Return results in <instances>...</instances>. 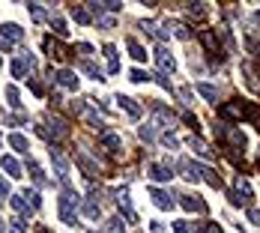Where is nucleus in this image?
<instances>
[{"label": "nucleus", "instance_id": "obj_1", "mask_svg": "<svg viewBox=\"0 0 260 233\" xmlns=\"http://www.w3.org/2000/svg\"><path fill=\"white\" fill-rule=\"evenodd\" d=\"M60 218L69 227H78V194H72V191L60 194Z\"/></svg>", "mask_w": 260, "mask_h": 233}, {"label": "nucleus", "instance_id": "obj_2", "mask_svg": "<svg viewBox=\"0 0 260 233\" xmlns=\"http://www.w3.org/2000/svg\"><path fill=\"white\" fill-rule=\"evenodd\" d=\"M54 81H57L60 87H66V90H78V84H81L78 75L72 72V69H57V72H54Z\"/></svg>", "mask_w": 260, "mask_h": 233}, {"label": "nucleus", "instance_id": "obj_3", "mask_svg": "<svg viewBox=\"0 0 260 233\" xmlns=\"http://www.w3.org/2000/svg\"><path fill=\"white\" fill-rule=\"evenodd\" d=\"M146 176H150V179H156V182H168L173 174H171V168H168V165L150 162V165H146Z\"/></svg>", "mask_w": 260, "mask_h": 233}, {"label": "nucleus", "instance_id": "obj_4", "mask_svg": "<svg viewBox=\"0 0 260 233\" xmlns=\"http://www.w3.org/2000/svg\"><path fill=\"white\" fill-rule=\"evenodd\" d=\"M0 36H3L6 42H21V39H24V30H21L18 24L6 21V24H0Z\"/></svg>", "mask_w": 260, "mask_h": 233}, {"label": "nucleus", "instance_id": "obj_5", "mask_svg": "<svg viewBox=\"0 0 260 233\" xmlns=\"http://www.w3.org/2000/svg\"><path fill=\"white\" fill-rule=\"evenodd\" d=\"M150 198H153V204H156L159 209H171V206H173V198H171V194H168V191H162V188H156V185L150 188Z\"/></svg>", "mask_w": 260, "mask_h": 233}, {"label": "nucleus", "instance_id": "obj_6", "mask_svg": "<svg viewBox=\"0 0 260 233\" xmlns=\"http://www.w3.org/2000/svg\"><path fill=\"white\" fill-rule=\"evenodd\" d=\"M156 60H159L162 72H176V60H173V54H171L168 48H159V51H156Z\"/></svg>", "mask_w": 260, "mask_h": 233}, {"label": "nucleus", "instance_id": "obj_7", "mask_svg": "<svg viewBox=\"0 0 260 233\" xmlns=\"http://www.w3.org/2000/svg\"><path fill=\"white\" fill-rule=\"evenodd\" d=\"M117 102H120V108L132 116V120H138V116H141V105H138L132 96H117Z\"/></svg>", "mask_w": 260, "mask_h": 233}, {"label": "nucleus", "instance_id": "obj_8", "mask_svg": "<svg viewBox=\"0 0 260 233\" xmlns=\"http://www.w3.org/2000/svg\"><path fill=\"white\" fill-rule=\"evenodd\" d=\"M225 138L236 146V149H245V144H248V138H245V132H239V129H233V126H228L225 129Z\"/></svg>", "mask_w": 260, "mask_h": 233}, {"label": "nucleus", "instance_id": "obj_9", "mask_svg": "<svg viewBox=\"0 0 260 233\" xmlns=\"http://www.w3.org/2000/svg\"><path fill=\"white\" fill-rule=\"evenodd\" d=\"M218 114L228 116V120H242V116H245V105H221Z\"/></svg>", "mask_w": 260, "mask_h": 233}, {"label": "nucleus", "instance_id": "obj_10", "mask_svg": "<svg viewBox=\"0 0 260 233\" xmlns=\"http://www.w3.org/2000/svg\"><path fill=\"white\" fill-rule=\"evenodd\" d=\"M182 209H189V212H206V204L201 198H192V194H182Z\"/></svg>", "mask_w": 260, "mask_h": 233}, {"label": "nucleus", "instance_id": "obj_11", "mask_svg": "<svg viewBox=\"0 0 260 233\" xmlns=\"http://www.w3.org/2000/svg\"><path fill=\"white\" fill-rule=\"evenodd\" d=\"M96 201H99V198H96V191H93L90 198H87V204H84V215H87L90 221H99V215H102V209H99Z\"/></svg>", "mask_w": 260, "mask_h": 233}, {"label": "nucleus", "instance_id": "obj_12", "mask_svg": "<svg viewBox=\"0 0 260 233\" xmlns=\"http://www.w3.org/2000/svg\"><path fill=\"white\" fill-rule=\"evenodd\" d=\"M105 57H108V72L117 75L120 72V60H117V48L114 45H105Z\"/></svg>", "mask_w": 260, "mask_h": 233}, {"label": "nucleus", "instance_id": "obj_13", "mask_svg": "<svg viewBox=\"0 0 260 233\" xmlns=\"http://www.w3.org/2000/svg\"><path fill=\"white\" fill-rule=\"evenodd\" d=\"M189 144H192V149H195V152L201 155V159H215V152H212V149H209V146H206V144H203L201 138H192Z\"/></svg>", "mask_w": 260, "mask_h": 233}, {"label": "nucleus", "instance_id": "obj_14", "mask_svg": "<svg viewBox=\"0 0 260 233\" xmlns=\"http://www.w3.org/2000/svg\"><path fill=\"white\" fill-rule=\"evenodd\" d=\"M126 45H129V51H132V57H135L138 63H144V60H146V48H144L141 42H135V39H126Z\"/></svg>", "mask_w": 260, "mask_h": 233}, {"label": "nucleus", "instance_id": "obj_15", "mask_svg": "<svg viewBox=\"0 0 260 233\" xmlns=\"http://www.w3.org/2000/svg\"><path fill=\"white\" fill-rule=\"evenodd\" d=\"M3 171H6L9 176H15V179H18V176H24V174H21V165L12 159V155H3Z\"/></svg>", "mask_w": 260, "mask_h": 233}, {"label": "nucleus", "instance_id": "obj_16", "mask_svg": "<svg viewBox=\"0 0 260 233\" xmlns=\"http://www.w3.org/2000/svg\"><path fill=\"white\" fill-rule=\"evenodd\" d=\"M102 144H105L111 152H120V149H123V138H120V135H102Z\"/></svg>", "mask_w": 260, "mask_h": 233}, {"label": "nucleus", "instance_id": "obj_17", "mask_svg": "<svg viewBox=\"0 0 260 233\" xmlns=\"http://www.w3.org/2000/svg\"><path fill=\"white\" fill-rule=\"evenodd\" d=\"M198 93H201L206 102H212V105L218 102V87H212V84H198Z\"/></svg>", "mask_w": 260, "mask_h": 233}, {"label": "nucleus", "instance_id": "obj_18", "mask_svg": "<svg viewBox=\"0 0 260 233\" xmlns=\"http://www.w3.org/2000/svg\"><path fill=\"white\" fill-rule=\"evenodd\" d=\"M81 69L90 75V78H96V81H105V75H102V69L93 63V60H81Z\"/></svg>", "mask_w": 260, "mask_h": 233}, {"label": "nucleus", "instance_id": "obj_19", "mask_svg": "<svg viewBox=\"0 0 260 233\" xmlns=\"http://www.w3.org/2000/svg\"><path fill=\"white\" fill-rule=\"evenodd\" d=\"M201 42L206 45V51H212V54L218 51V39H215V33H212V30H203V33H201Z\"/></svg>", "mask_w": 260, "mask_h": 233}, {"label": "nucleus", "instance_id": "obj_20", "mask_svg": "<svg viewBox=\"0 0 260 233\" xmlns=\"http://www.w3.org/2000/svg\"><path fill=\"white\" fill-rule=\"evenodd\" d=\"M3 96L9 99V105H12V108H21V96H18V87L6 84V87H3Z\"/></svg>", "mask_w": 260, "mask_h": 233}, {"label": "nucleus", "instance_id": "obj_21", "mask_svg": "<svg viewBox=\"0 0 260 233\" xmlns=\"http://www.w3.org/2000/svg\"><path fill=\"white\" fill-rule=\"evenodd\" d=\"M9 146H15L18 152H27V149H30L27 138H24V135H18V132H15V135H9Z\"/></svg>", "mask_w": 260, "mask_h": 233}, {"label": "nucleus", "instance_id": "obj_22", "mask_svg": "<svg viewBox=\"0 0 260 233\" xmlns=\"http://www.w3.org/2000/svg\"><path fill=\"white\" fill-rule=\"evenodd\" d=\"M12 209L21 212V215H30V206H27V201H24V194H12Z\"/></svg>", "mask_w": 260, "mask_h": 233}, {"label": "nucleus", "instance_id": "obj_23", "mask_svg": "<svg viewBox=\"0 0 260 233\" xmlns=\"http://www.w3.org/2000/svg\"><path fill=\"white\" fill-rule=\"evenodd\" d=\"M105 233H126L123 218H108V221H105Z\"/></svg>", "mask_w": 260, "mask_h": 233}, {"label": "nucleus", "instance_id": "obj_24", "mask_svg": "<svg viewBox=\"0 0 260 233\" xmlns=\"http://www.w3.org/2000/svg\"><path fill=\"white\" fill-rule=\"evenodd\" d=\"M48 21H51V27H54V33H57V36H69V30H66V21H63L60 15H51Z\"/></svg>", "mask_w": 260, "mask_h": 233}, {"label": "nucleus", "instance_id": "obj_25", "mask_svg": "<svg viewBox=\"0 0 260 233\" xmlns=\"http://www.w3.org/2000/svg\"><path fill=\"white\" fill-rule=\"evenodd\" d=\"M72 18H75L78 24H90V12L84 6H72Z\"/></svg>", "mask_w": 260, "mask_h": 233}, {"label": "nucleus", "instance_id": "obj_26", "mask_svg": "<svg viewBox=\"0 0 260 233\" xmlns=\"http://www.w3.org/2000/svg\"><path fill=\"white\" fill-rule=\"evenodd\" d=\"M27 168H30V176H33V182H36V185H45V176H42V168H39V165L30 162Z\"/></svg>", "mask_w": 260, "mask_h": 233}, {"label": "nucleus", "instance_id": "obj_27", "mask_svg": "<svg viewBox=\"0 0 260 233\" xmlns=\"http://www.w3.org/2000/svg\"><path fill=\"white\" fill-rule=\"evenodd\" d=\"M129 75H132V81H135V84H144V81H150V78H153V75H146L144 69H132Z\"/></svg>", "mask_w": 260, "mask_h": 233}, {"label": "nucleus", "instance_id": "obj_28", "mask_svg": "<svg viewBox=\"0 0 260 233\" xmlns=\"http://www.w3.org/2000/svg\"><path fill=\"white\" fill-rule=\"evenodd\" d=\"M203 6H206V3H185V9H189V15H198V18H201V15L206 12Z\"/></svg>", "mask_w": 260, "mask_h": 233}, {"label": "nucleus", "instance_id": "obj_29", "mask_svg": "<svg viewBox=\"0 0 260 233\" xmlns=\"http://www.w3.org/2000/svg\"><path fill=\"white\" fill-rule=\"evenodd\" d=\"M141 141H146V144H150V141H156V132H153L150 126H141Z\"/></svg>", "mask_w": 260, "mask_h": 233}, {"label": "nucleus", "instance_id": "obj_30", "mask_svg": "<svg viewBox=\"0 0 260 233\" xmlns=\"http://www.w3.org/2000/svg\"><path fill=\"white\" fill-rule=\"evenodd\" d=\"M27 9H30V15H33V18H45V12H42V3H27Z\"/></svg>", "mask_w": 260, "mask_h": 233}, {"label": "nucleus", "instance_id": "obj_31", "mask_svg": "<svg viewBox=\"0 0 260 233\" xmlns=\"http://www.w3.org/2000/svg\"><path fill=\"white\" fill-rule=\"evenodd\" d=\"M24 198H30V204H33L36 209H39V206H42V198H39V194H36V191H30V194H24Z\"/></svg>", "mask_w": 260, "mask_h": 233}, {"label": "nucleus", "instance_id": "obj_32", "mask_svg": "<svg viewBox=\"0 0 260 233\" xmlns=\"http://www.w3.org/2000/svg\"><path fill=\"white\" fill-rule=\"evenodd\" d=\"M248 221L260 227V209H248Z\"/></svg>", "mask_w": 260, "mask_h": 233}, {"label": "nucleus", "instance_id": "obj_33", "mask_svg": "<svg viewBox=\"0 0 260 233\" xmlns=\"http://www.w3.org/2000/svg\"><path fill=\"white\" fill-rule=\"evenodd\" d=\"M3 198H9V182L0 179V201H3Z\"/></svg>", "mask_w": 260, "mask_h": 233}, {"label": "nucleus", "instance_id": "obj_34", "mask_svg": "<svg viewBox=\"0 0 260 233\" xmlns=\"http://www.w3.org/2000/svg\"><path fill=\"white\" fill-rule=\"evenodd\" d=\"M173 233H189V224H185V221H173Z\"/></svg>", "mask_w": 260, "mask_h": 233}, {"label": "nucleus", "instance_id": "obj_35", "mask_svg": "<svg viewBox=\"0 0 260 233\" xmlns=\"http://www.w3.org/2000/svg\"><path fill=\"white\" fill-rule=\"evenodd\" d=\"M185 123H189V126L198 132V116H195V114H185Z\"/></svg>", "mask_w": 260, "mask_h": 233}, {"label": "nucleus", "instance_id": "obj_36", "mask_svg": "<svg viewBox=\"0 0 260 233\" xmlns=\"http://www.w3.org/2000/svg\"><path fill=\"white\" fill-rule=\"evenodd\" d=\"M162 141H165V146H171V149H173V146H176V138H173V135H165V138H162Z\"/></svg>", "mask_w": 260, "mask_h": 233}, {"label": "nucleus", "instance_id": "obj_37", "mask_svg": "<svg viewBox=\"0 0 260 233\" xmlns=\"http://www.w3.org/2000/svg\"><path fill=\"white\" fill-rule=\"evenodd\" d=\"M179 96H182L185 102H192V87H182V90H179Z\"/></svg>", "mask_w": 260, "mask_h": 233}, {"label": "nucleus", "instance_id": "obj_38", "mask_svg": "<svg viewBox=\"0 0 260 233\" xmlns=\"http://www.w3.org/2000/svg\"><path fill=\"white\" fill-rule=\"evenodd\" d=\"M156 81H159V84H162L165 90H171V81H168V78H165V75H156Z\"/></svg>", "mask_w": 260, "mask_h": 233}, {"label": "nucleus", "instance_id": "obj_39", "mask_svg": "<svg viewBox=\"0 0 260 233\" xmlns=\"http://www.w3.org/2000/svg\"><path fill=\"white\" fill-rule=\"evenodd\" d=\"M78 51H84V54H93V48H90L87 42H78Z\"/></svg>", "mask_w": 260, "mask_h": 233}, {"label": "nucleus", "instance_id": "obj_40", "mask_svg": "<svg viewBox=\"0 0 260 233\" xmlns=\"http://www.w3.org/2000/svg\"><path fill=\"white\" fill-rule=\"evenodd\" d=\"M254 21H257V24H260V12H254Z\"/></svg>", "mask_w": 260, "mask_h": 233}, {"label": "nucleus", "instance_id": "obj_41", "mask_svg": "<svg viewBox=\"0 0 260 233\" xmlns=\"http://www.w3.org/2000/svg\"><path fill=\"white\" fill-rule=\"evenodd\" d=\"M0 146H3V135H0Z\"/></svg>", "mask_w": 260, "mask_h": 233}, {"label": "nucleus", "instance_id": "obj_42", "mask_svg": "<svg viewBox=\"0 0 260 233\" xmlns=\"http://www.w3.org/2000/svg\"><path fill=\"white\" fill-rule=\"evenodd\" d=\"M90 233H96V230H90Z\"/></svg>", "mask_w": 260, "mask_h": 233}, {"label": "nucleus", "instance_id": "obj_43", "mask_svg": "<svg viewBox=\"0 0 260 233\" xmlns=\"http://www.w3.org/2000/svg\"><path fill=\"white\" fill-rule=\"evenodd\" d=\"M0 66H3V63H0Z\"/></svg>", "mask_w": 260, "mask_h": 233}]
</instances>
